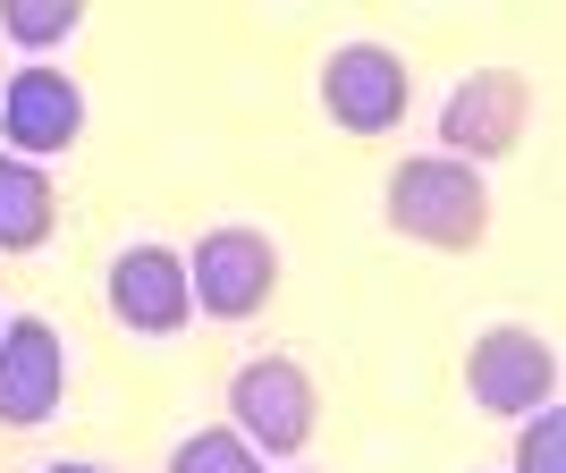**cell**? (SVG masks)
<instances>
[{"mask_svg":"<svg viewBox=\"0 0 566 473\" xmlns=\"http://www.w3.org/2000/svg\"><path fill=\"white\" fill-rule=\"evenodd\" d=\"M389 229L415 236V245H440V254H473L491 236V187L473 161L449 153H415L389 178Z\"/></svg>","mask_w":566,"mask_h":473,"instance_id":"cell-1","label":"cell"},{"mask_svg":"<svg viewBox=\"0 0 566 473\" xmlns=\"http://www.w3.org/2000/svg\"><path fill=\"white\" fill-rule=\"evenodd\" d=\"M229 414H237V440L254 456H296L313 440V380H305V364H287V355H254V364H237V380H229Z\"/></svg>","mask_w":566,"mask_h":473,"instance_id":"cell-2","label":"cell"},{"mask_svg":"<svg viewBox=\"0 0 566 473\" xmlns=\"http://www.w3.org/2000/svg\"><path fill=\"white\" fill-rule=\"evenodd\" d=\"M465 389L482 414H542L558 398V347L542 330H524V322H499V330L473 338Z\"/></svg>","mask_w":566,"mask_h":473,"instance_id":"cell-3","label":"cell"},{"mask_svg":"<svg viewBox=\"0 0 566 473\" xmlns=\"http://www.w3.org/2000/svg\"><path fill=\"white\" fill-rule=\"evenodd\" d=\"M415 102V76L389 43H338L322 60V111L347 127V136H389Z\"/></svg>","mask_w":566,"mask_h":473,"instance_id":"cell-4","label":"cell"},{"mask_svg":"<svg viewBox=\"0 0 566 473\" xmlns=\"http://www.w3.org/2000/svg\"><path fill=\"white\" fill-rule=\"evenodd\" d=\"M187 287H195V313L245 322V313H262L271 287H280V245L262 229H212L187 262Z\"/></svg>","mask_w":566,"mask_h":473,"instance_id":"cell-5","label":"cell"},{"mask_svg":"<svg viewBox=\"0 0 566 473\" xmlns=\"http://www.w3.org/2000/svg\"><path fill=\"white\" fill-rule=\"evenodd\" d=\"M524 118H533V85L516 69H482L440 102V144H449V161L482 169V161H499V153L524 144Z\"/></svg>","mask_w":566,"mask_h":473,"instance_id":"cell-6","label":"cell"},{"mask_svg":"<svg viewBox=\"0 0 566 473\" xmlns=\"http://www.w3.org/2000/svg\"><path fill=\"white\" fill-rule=\"evenodd\" d=\"M60 398H69V338L51 330L43 313L0 322V423L34 431L60 414Z\"/></svg>","mask_w":566,"mask_h":473,"instance_id":"cell-7","label":"cell"},{"mask_svg":"<svg viewBox=\"0 0 566 473\" xmlns=\"http://www.w3.org/2000/svg\"><path fill=\"white\" fill-rule=\"evenodd\" d=\"M0 136L18 161H51V153H69L85 136V94H76V76H60L51 60H25L9 85H0Z\"/></svg>","mask_w":566,"mask_h":473,"instance_id":"cell-8","label":"cell"},{"mask_svg":"<svg viewBox=\"0 0 566 473\" xmlns=\"http://www.w3.org/2000/svg\"><path fill=\"white\" fill-rule=\"evenodd\" d=\"M111 313L127 330H144V338L187 330V313H195L187 254H169V245H127V254L111 262Z\"/></svg>","mask_w":566,"mask_h":473,"instance_id":"cell-9","label":"cell"},{"mask_svg":"<svg viewBox=\"0 0 566 473\" xmlns=\"http://www.w3.org/2000/svg\"><path fill=\"white\" fill-rule=\"evenodd\" d=\"M51 229H60V187H51V169L0 153V254H34Z\"/></svg>","mask_w":566,"mask_h":473,"instance_id":"cell-10","label":"cell"},{"mask_svg":"<svg viewBox=\"0 0 566 473\" xmlns=\"http://www.w3.org/2000/svg\"><path fill=\"white\" fill-rule=\"evenodd\" d=\"M76 0H0V34L9 43H25V51H51V43H69L76 34Z\"/></svg>","mask_w":566,"mask_h":473,"instance_id":"cell-11","label":"cell"},{"mask_svg":"<svg viewBox=\"0 0 566 473\" xmlns=\"http://www.w3.org/2000/svg\"><path fill=\"white\" fill-rule=\"evenodd\" d=\"M169 473H262V456L245 449L229 423H212V431H195V440H178Z\"/></svg>","mask_w":566,"mask_h":473,"instance_id":"cell-12","label":"cell"},{"mask_svg":"<svg viewBox=\"0 0 566 473\" xmlns=\"http://www.w3.org/2000/svg\"><path fill=\"white\" fill-rule=\"evenodd\" d=\"M516 473H566V423L558 414H524V440H516Z\"/></svg>","mask_w":566,"mask_h":473,"instance_id":"cell-13","label":"cell"},{"mask_svg":"<svg viewBox=\"0 0 566 473\" xmlns=\"http://www.w3.org/2000/svg\"><path fill=\"white\" fill-rule=\"evenodd\" d=\"M43 473H111V465H43Z\"/></svg>","mask_w":566,"mask_h":473,"instance_id":"cell-14","label":"cell"},{"mask_svg":"<svg viewBox=\"0 0 566 473\" xmlns=\"http://www.w3.org/2000/svg\"><path fill=\"white\" fill-rule=\"evenodd\" d=\"M296 473H313V465H296Z\"/></svg>","mask_w":566,"mask_h":473,"instance_id":"cell-15","label":"cell"}]
</instances>
